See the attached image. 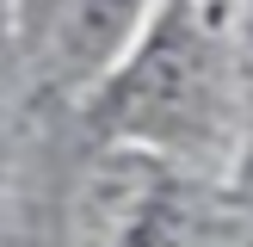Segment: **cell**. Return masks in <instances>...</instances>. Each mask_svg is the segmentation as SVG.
Returning <instances> with one entry per match:
<instances>
[{
    "mask_svg": "<svg viewBox=\"0 0 253 247\" xmlns=\"http://www.w3.org/2000/svg\"><path fill=\"white\" fill-rule=\"evenodd\" d=\"M142 0H68L62 6V25H56V62L68 74H86L99 62L118 56V43L130 37Z\"/></svg>",
    "mask_w": 253,
    "mask_h": 247,
    "instance_id": "obj_2",
    "label": "cell"
},
{
    "mask_svg": "<svg viewBox=\"0 0 253 247\" xmlns=\"http://www.w3.org/2000/svg\"><path fill=\"white\" fill-rule=\"evenodd\" d=\"M210 93V37L192 12H167L136 62L105 93V124L124 136H179L204 111Z\"/></svg>",
    "mask_w": 253,
    "mask_h": 247,
    "instance_id": "obj_1",
    "label": "cell"
},
{
    "mask_svg": "<svg viewBox=\"0 0 253 247\" xmlns=\"http://www.w3.org/2000/svg\"><path fill=\"white\" fill-rule=\"evenodd\" d=\"M185 241H192V210H185L173 192L148 198V204L136 210L130 235H124V247H185Z\"/></svg>",
    "mask_w": 253,
    "mask_h": 247,
    "instance_id": "obj_3",
    "label": "cell"
}]
</instances>
